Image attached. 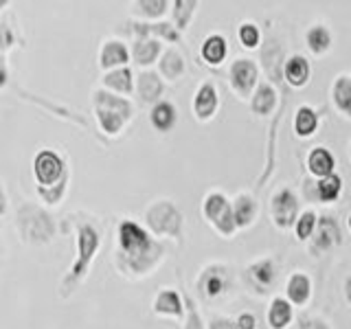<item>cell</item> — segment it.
I'll return each instance as SVG.
<instances>
[{
  "instance_id": "6da1fadb",
  "label": "cell",
  "mask_w": 351,
  "mask_h": 329,
  "mask_svg": "<svg viewBox=\"0 0 351 329\" xmlns=\"http://www.w3.org/2000/svg\"><path fill=\"white\" fill-rule=\"evenodd\" d=\"M121 257L134 272L147 270L160 255V246L134 222H121L119 226Z\"/></svg>"
},
{
  "instance_id": "7a4b0ae2",
  "label": "cell",
  "mask_w": 351,
  "mask_h": 329,
  "mask_svg": "<svg viewBox=\"0 0 351 329\" xmlns=\"http://www.w3.org/2000/svg\"><path fill=\"white\" fill-rule=\"evenodd\" d=\"M95 108H97V117L101 127L108 132V134H117L123 125V121L130 119L132 114V106L125 101V99L112 97L108 93H97L95 95Z\"/></svg>"
},
{
  "instance_id": "3957f363",
  "label": "cell",
  "mask_w": 351,
  "mask_h": 329,
  "mask_svg": "<svg viewBox=\"0 0 351 329\" xmlns=\"http://www.w3.org/2000/svg\"><path fill=\"white\" fill-rule=\"evenodd\" d=\"M307 241H310L312 257H321L323 252L340 246V244H343V230H340L338 219L332 217V215L318 217L314 233H312V237L307 239Z\"/></svg>"
},
{
  "instance_id": "277c9868",
  "label": "cell",
  "mask_w": 351,
  "mask_h": 329,
  "mask_svg": "<svg viewBox=\"0 0 351 329\" xmlns=\"http://www.w3.org/2000/svg\"><path fill=\"white\" fill-rule=\"evenodd\" d=\"M270 213H272V222L277 228H292L296 217H299V197L290 189V186H283L277 193L272 195L270 200Z\"/></svg>"
},
{
  "instance_id": "5b68a950",
  "label": "cell",
  "mask_w": 351,
  "mask_h": 329,
  "mask_svg": "<svg viewBox=\"0 0 351 329\" xmlns=\"http://www.w3.org/2000/svg\"><path fill=\"white\" fill-rule=\"evenodd\" d=\"M204 215L219 233L230 237L235 233V219H233V208L230 202L222 193H208L204 200Z\"/></svg>"
},
{
  "instance_id": "8992f818",
  "label": "cell",
  "mask_w": 351,
  "mask_h": 329,
  "mask_svg": "<svg viewBox=\"0 0 351 329\" xmlns=\"http://www.w3.org/2000/svg\"><path fill=\"white\" fill-rule=\"evenodd\" d=\"M259 84V69L252 60H237L230 66V86L241 97H252Z\"/></svg>"
},
{
  "instance_id": "52a82bcc",
  "label": "cell",
  "mask_w": 351,
  "mask_h": 329,
  "mask_svg": "<svg viewBox=\"0 0 351 329\" xmlns=\"http://www.w3.org/2000/svg\"><path fill=\"white\" fill-rule=\"evenodd\" d=\"M77 246H80V255L73 266V279H80L86 272L88 263L93 261V255L99 248V233L93 224H82L77 228Z\"/></svg>"
},
{
  "instance_id": "ba28073f",
  "label": "cell",
  "mask_w": 351,
  "mask_h": 329,
  "mask_svg": "<svg viewBox=\"0 0 351 329\" xmlns=\"http://www.w3.org/2000/svg\"><path fill=\"white\" fill-rule=\"evenodd\" d=\"M149 226L156 230L158 235H178L180 233V213L176 211V206L169 202H158L156 206L149 208L147 213Z\"/></svg>"
},
{
  "instance_id": "9c48e42d",
  "label": "cell",
  "mask_w": 351,
  "mask_h": 329,
  "mask_svg": "<svg viewBox=\"0 0 351 329\" xmlns=\"http://www.w3.org/2000/svg\"><path fill=\"white\" fill-rule=\"evenodd\" d=\"M33 169H36V178H38L40 184L53 186L58 180H62V175H64V162H62V158L58 156V154L47 149V151H40L38 154Z\"/></svg>"
},
{
  "instance_id": "30bf717a",
  "label": "cell",
  "mask_w": 351,
  "mask_h": 329,
  "mask_svg": "<svg viewBox=\"0 0 351 329\" xmlns=\"http://www.w3.org/2000/svg\"><path fill=\"white\" fill-rule=\"evenodd\" d=\"M305 164H307V171H310L314 178H318V180L336 173V156L327 147H323V145L310 149Z\"/></svg>"
},
{
  "instance_id": "8fae6325",
  "label": "cell",
  "mask_w": 351,
  "mask_h": 329,
  "mask_svg": "<svg viewBox=\"0 0 351 329\" xmlns=\"http://www.w3.org/2000/svg\"><path fill=\"white\" fill-rule=\"evenodd\" d=\"M312 296V281L305 272H294L285 283V299L290 301L292 307H303L307 305Z\"/></svg>"
},
{
  "instance_id": "7c38bea8",
  "label": "cell",
  "mask_w": 351,
  "mask_h": 329,
  "mask_svg": "<svg viewBox=\"0 0 351 329\" xmlns=\"http://www.w3.org/2000/svg\"><path fill=\"white\" fill-rule=\"evenodd\" d=\"M283 77L292 88H303L312 77V66L303 55H292L283 64Z\"/></svg>"
},
{
  "instance_id": "4fadbf2b",
  "label": "cell",
  "mask_w": 351,
  "mask_h": 329,
  "mask_svg": "<svg viewBox=\"0 0 351 329\" xmlns=\"http://www.w3.org/2000/svg\"><path fill=\"white\" fill-rule=\"evenodd\" d=\"M277 101H279L277 90H274L268 82H261V84H257L255 93L250 97V108L255 114L268 117V114H272V110L277 108Z\"/></svg>"
},
{
  "instance_id": "5bb4252c",
  "label": "cell",
  "mask_w": 351,
  "mask_h": 329,
  "mask_svg": "<svg viewBox=\"0 0 351 329\" xmlns=\"http://www.w3.org/2000/svg\"><path fill=\"white\" fill-rule=\"evenodd\" d=\"M248 279L259 292H268L277 281V266H274L272 259H261L248 268Z\"/></svg>"
},
{
  "instance_id": "9a60e30c",
  "label": "cell",
  "mask_w": 351,
  "mask_h": 329,
  "mask_svg": "<svg viewBox=\"0 0 351 329\" xmlns=\"http://www.w3.org/2000/svg\"><path fill=\"white\" fill-rule=\"evenodd\" d=\"M217 110V90L213 84H202L197 88L195 99H193V112L200 121H206L215 114Z\"/></svg>"
},
{
  "instance_id": "2e32d148",
  "label": "cell",
  "mask_w": 351,
  "mask_h": 329,
  "mask_svg": "<svg viewBox=\"0 0 351 329\" xmlns=\"http://www.w3.org/2000/svg\"><path fill=\"white\" fill-rule=\"evenodd\" d=\"M294 321V307L285 296H274L268 307V325L270 329H288Z\"/></svg>"
},
{
  "instance_id": "e0dca14e",
  "label": "cell",
  "mask_w": 351,
  "mask_h": 329,
  "mask_svg": "<svg viewBox=\"0 0 351 329\" xmlns=\"http://www.w3.org/2000/svg\"><path fill=\"white\" fill-rule=\"evenodd\" d=\"M305 44H307V49H310V53H314L318 58V55H325L329 49H332L334 36H332V31H329V27L316 22V25H312L310 29H307Z\"/></svg>"
},
{
  "instance_id": "ac0fdd59",
  "label": "cell",
  "mask_w": 351,
  "mask_h": 329,
  "mask_svg": "<svg viewBox=\"0 0 351 329\" xmlns=\"http://www.w3.org/2000/svg\"><path fill=\"white\" fill-rule=\"evenodd\" d=\"M200 288L206 296H211V299H215V296H219L222 292H226L228 288V274H226V268L224 266H211L206 268L202 279H200Z\"/></svg>"
},
{
  "instance_id": "d6986e66",
  "label": "cell",
  "mask_w": 351,
  "mask_h": 329,
  "mask_svg": "<svg viewBox=\"0 0 351 329\" xmlns=\"http://www.w3.org/2000/svg\"><path fill=\"white\" fill-rule=\"evenodd\" d=\"M318 125H321V119L318 112L312 106H301L294 114V134L299 138H310L316 134Z\"/></svg>"
},
{
  "instance_id": "ffe728a7",
  "label": "cell",
  "mask_w": 351,
  "mask_h": 329,
  "mask_svg": "<svg viewBox=\"0 0 351 329\" xmlns=\"http://www.w3.org/2000/svg\"><path fill=\"white\" fill-rule=\"evenodd\" d=\"M332 101L343 117L351 119V77L338 75L332 84Z\"/></svg>"
},
{
  "instance_id": "44dd1931",
  "label": "cell",
  "mask_w": 351,
  "mask_h": 329,
  "mask_svg": "<svg viewBox=\"0 0 351 329\" xmlns=\"http://www.w3.org/2000/svg\"><path fill=\"white\" fill-rule=\"evenodd\" d=\"M233 208V219H235V228H246L252 224V219L257 215V202L252 200L250 195L241 193L237 195V200L230 204Z\"/></svg>"
},
{
  "instance_id": "7402d4cb",
  "label": "cell",
  "mask_w": 351,
  "mask_h": 329,
  "mask_svg": "<svg viewBox=\"0 0 351 329\" xmlns=\"http://www.w3.org/2000/svg\"><path fill=\"white\" fill-rule=\"evenodd\" d=\"M343 195V178L338 173L327 175V178H321L316 182V197L323 204H334L340 200Z\"/></svg>"
},
{
  "instance_id": "603a6c76",
  "label": "cell",
  "mask_w": 351,
  "mask_h": 329,
  "mask_svg": "<svg viewBox=\"0 0 351 329\" xmlns=\"http://www.w3.org/2000/svg\"><path fill=\"white\" fill-rule=\"evenodd\" d=\"M226 53H228V44L222 36H217V33L215 36H208L202 44V58L213 66L222 64Z\"/></svg>"
},
{
  "instance_id": "cb8c5ba5",
  "label": "cell",
  "mask_w": 351,
  "mask_h": 329,
  "mask_svg": "<svg viewBox=\"0 0 351 329\" xmlns=\"http://www.w3.org/2000/svg\"><path fill=\"white\" fill-rule=\"evenodd\" d=\"M152 123L156 130L160 132H167L169 127H173L176 123V108L167 101H160L154 106L152 110Z\"/></svg>"
},
{
  "instance_id": "d4e9b609",
  "label": "cell",
  "mask_w": 351,
  "mask_h": 329,
  "mask_svg": "<svg viewBox=\"0 0 351 329\" xmlns=\"http://www.w3.org/2000/svg\"><path fill=\"white\" fill-rule=\"evenodd\" d=\"M154 310L158 314H173V316H182V301L178 292L173 290H162L158 294L156 303H154Z\"/></svg>"
},
{
  "instance_id": "484cf974",
  "label": "cell",
  "mask_w": 351,
  "mask_h": 329,
  "mask_svg": "<svg viewBox=\"0 0 351 329\" xmlns=\"http://www.w3.org/2000/svg\"><path fill=\"white\" fill-rule=\"evenodd\" d=\"M316 222H318V215L316 211H312V208H307V211L299 213V217H296V222H294V235L299 241H307L312 237L314 233V228H316Z\"/></svg>"
},
{
  "instance_id": "4316f807",
  "label": "cell",
  "mask_w": 351,
  "mask_h": 329,
  "mask_svg": "<svg viewBox=\"0 0 351 329\" xmlns=\"http://www.w3.org/2000/svg\"><path fill=\"white\" fill-rule=\"evenodd\" d=\"M128 49L125 44L121 42H108L104 51H101V66L104 69H110V66H119V64H125L128 62Z\"/></svg>"
},
{
  "instance_id": "83f0119b",
  "label": "cell",
  "mask_w": 351,
  "mask_h": 329,
  "mask_svg": "<svg viewBox=\"0 0 351 329\" xmlns=\"http://www.w3.org/2000/svg\"><path fill=\"white\" fill-rule=\"evenodd\" d=\"M162 93V84L154 73H143L138 77V95L145 99V101H152Z\"/></svg>"
},
{
  "instance_id": "f1b7e54d",
  "label": "cell",
  "mask_w": 351,
  "mask_h": 329,
  "mask_svg": "<svg viewBox=\"0 0 351 329\" xmlns=\"http://www.w3.org/2000/svg\"><path fill=\"white\" fill-rule=\"evenodd\" d=\"M104 82H106L108 88H114L117 93H130L132 90V73L128 69L108 73Z\"/></svg>"
},
{
  "instance_id": "f546056e",
  "label": "cell",
  "mask_w": 351,
  "mask_h": 329,
  "mask_svg": "<svg viewBox=\"0 0 351 329\" xmlns=\"http://www.w3.org/2000/svg\"><path fill=\"white\" fill-rule=\"evenodd\" d=\"M160 51V44L154 42V40H143L136 44L134 49V58L138 64H152L154 60H156V55Z\"/></svg>"
},
{
  "instance_id": "4dcf8cb0",
  "label": "cell",
  "mask_w": 351,
  "mask_h": 329,
  "mask_svg": "<svg viewBox=\"0 0 351 329\" xmlns=\"http://www.w3.org/2000/svg\"><path fill=\"white\" fill-rule=\"evenodd\" d=\"M160 69H162V73H165V75L169 77V80H176V77H180V75L184 73V62H182V58H180L178 53L169 51V53L162 58Z\"/></svg>"
},
{
  "instance_id": "1f68e13d",
  "label": "cell",
  "mask_w": 351,
  "mask_h": 329,
  "mask_svg": "<svg viewBox=\"0 0 351 329\" xmlns=\"http://www.w3.org/2000/svg\"><path fill=\"white\" fill-rule=\"evenodd\" d=\"M259 40H261V33H259L257 25H252V22H244V25L239 27V42L244 44L246 49H257Z\"/></svg>"
},
{
  "instance_id": "d6a6232c",
  "label": "cell",
  "mask_w": 351,
  "mask_h": 329,
  "mask_svg": "<svg viewBox=\"0 0 351 329\" xmlns=\"http://www.w3.org/2000/svg\"><path fill=\"white\" fill-rule=\"evenodd\" d=\"M173 16H176V25H178V29H184L186 22H189V18L193 16V9L197 7V3H193V0H178V3H173Z\"/></svg>"
},
{
  "instance_id": "836d02e7",
  "label": "cell",
  "mask_w": 351,
  "mask_h": 329,
  "mask_svg": "<svg viewBox=\"0 0 351 329\" xmlns=\"http://www.w3.org/2000/svg\"><path fill=\"white\" fill-rule=\"evenodd\" d=\"M296 323H299V329H332L325 318H321V316H310V314H301Z\"/></svg>"
},
{
  "instance_id": "e575fe53",
  "label": "cell",
  "mask_w": 351,
  "mask_h": 329,
  "mask_svg": "<svg viewBox=\"0 0 351 329\" xmlns=\"http://www.w3.org/2000/svg\"><path fill=\"white\" fill-rule=\"evenodd\" d=\"M138 7H143V14H147V16H160L165 7H167V3H165V0H158V3H138Z\"/></svg>"
},
{
  "instance_id": "d590c367",
  "label": "cell",
  "mask_w": 351,
  "mask_h": 329,
  "mask_svg": "<svg viewBox=\"0 0 351 329\" xmlns=\"http://www.w3.org/2000/svg\"><path fill=\"white\" fill-rule=\"evenodd\" d=\"M235 325H237V329H257V318L250 312H244V314H239Z\"/></svg>"
},
{
  "instance_id": "8d00e7d4",
  "label": "cell",
  "mask_w": 351,
  "mask_h": 329,
  "mask_svg": "<svg viewBox=\"0 0 351 329\" xmlns=\"http://www.w3.org/2000/svg\"><path fill=\"white\" fill-rule=\"evenodd\" d=\"M208 329H237L235 321H230V318H213Z\"/></svg>"
},
{
  "instance_id": "74e56055",
  "label": "cell",
  "mask_w": 351,
  "mask_h": 329,
  "mask_svg": "<svg viewBox=\"0 0 351 329\" xmlns=\"http://www.w3.org/2000/svg\"><path fill=\"white\" fill-rule=\"evenodd\" d=\"M62 191H64V184H62V182L58 184V189H55V191H51V189H44V186H40V193H42L44 197H47L49 202H58V197L62 195Z\"/></svg>"
},
{
  "instance_id": "f35d334b",
  "label": "cell",
  "mask_w": 351,
  "mask_h": 329,
  "mask_svg": "<svg viewBox=\"0 0 351 329\" xmlns=\"http://www.w3.org/2000/svg\"><path fill=\"white\" fill-rule=\"evenodd\" d=\"M9 44H14V36H11L5 25H0V49L9 47Z\"/></svg>"
},
{
  "instance_id": "ab89813d",
  "label": "cell",
  "mask_w": 351,
  "mask_h": 329,
  "mask_svg": "<svg viewBox=\"0 0 351 329\" xmlns=\"http://www.w3.org/2000/svg\"><path fill=\"white\" fill-rule=\"evenodd\" d=\"M186 329H204V327H202V321H200V316L195 314V310L189 312V325H186Z\"/></svg>"
},
{
  "instance_id": "60d3db41",
  "label": "cell",
  "mask_w": 351,
  "mask_h": 329,
  "mask_svg": "<svg viewBox=\"0 0 351 329\" xmlns=\"http://www.w3.org/2000/svg\"><path fill=\"white\" fill-rule=\"evenodd\" d=\"M343 290H345V299H347V303L351 305V274L345 279V285H343Z\"/></svg>"
},
{
  "instance_id": "b9f144b4",
  "label": "cell",
  "mask_w": 351,
  "mask_h": 329,
  "mask_svg": "<svg viewBox=\"0 0 351 329\" xmlns=\"http://www.w3.org/2000/svg\"><path fill=\"white\" fill-rule=\"evenodd\" d=\"M7 82V71H5V64L3 60H0V86H3Z\"/></svg>"
},
{
  "instance_id": "7bdbcfd3",
  "label": "cell",
  "mask_w": 351,
  "mask_h": 329,
  "mask_svg": "<svg viewBox=\"0 0 351 329\" xmlns=\"http://www.w3.org/2000/svg\"><path fill=\"white\" fill-rule=\"evenodd\" d=\"M5 208H7V204H5V193H3V186H0V215L5 213Z\"/></svg>"
},
{
  "instance_id": "ee69618b",
  "label": "cell",
  "mask_w": 351,
  "mask_h": 329,
  "mask_svg": "<svg viewBox=\"0 0 351 329\" xmlns=\"http://www.w3.org/2000/svg\"><path fill=\"white\" fill-rule=\"evenodd\" d=\"M347 226H349V230H351V215L347 217Z\"/></svg>"
},
{
  "instance_id": "f6af8a7d",
  "label": "cell",
  "mask_w": 351,
  "mask_h": 329,
  "mask_svg": "<svg viewBox=\"0 0 351 329\" xmlns=\"http://www.w3.org/2000/svg\"><path fill=\"white\" fill-rule=\"evenodd\" d=\"M349 156H351V143H349Z\"/></svg>"
}]
</instances>
